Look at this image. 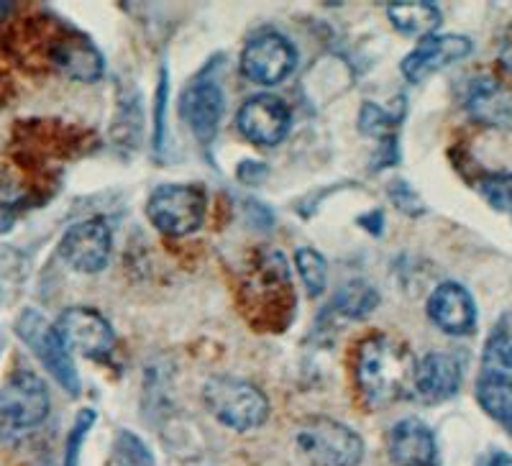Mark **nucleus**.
I'll return each mask as SVG.
<instances>
[{"label": "nucleus", "instance_id": "obj_1", "mask_svg": "<svg viewBox=\"0 0 512 466\" xmlns=\"http://www.w3.org/2000/svg\"><path fill=\"white\" fill-rule=\"evenodd\" d=\"M413 351L387 333L367 336L356 349V385L372 405H390L413 392Z\"/></svg>", "mask_w": 512, "mask_h": 466}, {"label": "nucleus", "instance_id": "obj_2", "mask_svg": "<svg viewBox=\"0 0 512 466\" xmlns=\"http://www.w3.org/2000/svg\"><path fill=\"white\" fill-rule=\"evenodd\" d=\"M203 400L213 418L231 431H254L269 418V400L249 379L216 374L203 387Z\"/></svg>", "mask_w": 512, "mask_h": 466}, {"label": "nucleus", "instance_id": "obj_3", "mask_svg": "<svg viewBox=\"0 0 512 466\" xmlns=\"http://www.w3.org/2000/svg\"><path fill=\"white\" fill-rule=\"evenodd\" d=\"M295 446L310 466H359L364 459V441L359 433L326 415L300 423Z\"/></svg>", "mask_w": 512, "mask_h": 466}, {"label": "nucleus", "instance_id": "obj_4", "mask_svg": "<svg viewBox=\"0 0 512 466\" xmlns=\"http://www.w3.org/2000/svg\"><path fill=\"white\" fill-rule=\"evenodd\" d=\"M18 338L34 351V356L44 364L49 374L57 379V385L62 387L67 395H77L80 392V377H77L75 362H72L70 349L64 346L62 336H59L57 326L49 323L39 310H24L16 321Z\"/></svg>", "mask_w": 512, "mask_h": 466}, {"label": "nucleus", "instance_id": "obj_5", "mask_svg": "<svg viewBox=\"0 0 512 466\" xmlns=\"http://www.w3.org/2000/svg\"><path fill=\"white\" fill-rule=\"evenodd\" d=\"M52 400L39 374L21 369L6 379L0 390V431L26 433L47 420Z\"/></svg>", "mask_w": 512, "mask_h": 466}, {"label": "nucleus", "instance_id": "obj_6", "mask_svg": "<svg viewBox=\"0 0 512 466\" xmlns=\"http://www.w3.org/2000/svg\"><path fill=\"white\" fill-rule=\"evenodd\" d=\"M208 213V198L198 185H162L146 203V216L167 236H190L200 231Z\"/></svg>", "mask_w": 512, "mask_h": 466}, {"label": "nucleus", "instance_id": "obj_7", "mask_svg": "<svg viewBox=\"0 0 512 466\" xmlns=\"http://www.w3.org/2000/svg\"><path fill=\"white\" fill-rule=\"evenodd\" d=\"M297 49L287 36L264 31L254 36L241 52V72L256 85H280L295 72Z\"/></svg>", "mask_w": 512, "mask_h": 466}, {"label": "nucleus", "instance_id": "obj_8", "mask_svg": "<svg viewBox=\"0 0 512 466\" xmlns=\"http://www.w3.org/2000/svg\"><path fill=\"white\" fill-rule=\"evenodd\" d=\"M113 233L103 218H88L67 228L59 241V257L82 274L103 272L111 262Z\"/></svg>", "mask_w": 512, "mask_h": 466}, {"label": "nucleus", "instance_id": "obj_9", "mask_svg": "<svg viewBox=\"0 0 512 466\" xmlns=\"http://www.w3.org/2000/svg\"><path fill=\"white\" fill-rule=\"evenodd\" d=\"M292 113L277 95H251L236 113V129L246 141L256 146H277L287 139Z\"/></svg>", "mask_w": 512, "mask_h": 466}, {"label": "nucleus", "instance_id": "obj_10", "mask_svg": "<svg viewBox=\"0 0 512 466\" xmlns=\"http://www.w3.org/2000/svg\"><path fill=\"white\" fill-rule=\"evenodd\" d=\"M54 326L67 349L88 359H105L116 349L113 326L93 308H67Z\"/></svg>", "mask_w": 512, "mask_h": 466}, {"label": "nucleus", "instance_id": "obj_11", "mask_svg": "<svg viewBox=\"0 0 512 466\" xmlns=\"http://www.w3.org/2000/svg\"><path fill=\"white\" fill-rule=\"evenodd\" d=\"M244 292L256 308L277 310V305H280L282 313H290V272H287L285 257H282L280 251H259L256 254L244 280Z\"/></svg>", "mask_w": 512, "mask_h": 466}, {"label": "nucleus", "instance_id": "obj_12", "mask_svg": "<svg viewBox=\"0 0 512 466\" xmlns=\"http://www.w3.org/2000/svg\"><path fill=\"white\" fill-rule=\"evenodd\" d=\"M474 44L469 36L461 34H433L420 39L418 47L402 59V75L405 80L418 85V82L428 80L431 75H436L443 67L454 65L459 59H466L472 54Z\"/></svg>", "mask_w": 512, "mask_h": 466}, {"label": "nucleus", "instance_id": "obj_13", "mask_svg": "<svg viewBox=\"0 0 512 466\" xmlns=\"http://www.w3.org/2000/svg\"><path fill=\"white\" fill-rule=\"evenodd\" d=\"M428 318L448 336H469L477 328V303L459 282H443L428 298Z\"/></svg>", "mask_w": 512, "mask_h": 466}, {"label": "nucleus", "instance_id": "obj_14", "mask_svg": "<svg viewBox=\"0 0 512 466\" xmlns=\"http://www.w3.org/2000/svg\"><path fill=\"white\" fill-rule=\"evenodd\" d=\"M461 362L446 351H431L415 367L413 392L420 402L436 405V402L451 400L461 387Z\"/></svg>", "mask_w": 512, "mask_h": 466}, {"label": "nucleus", "instance_id": "obj_15", "mask_svg": "<svg viewBox=\"0 0 512 466\" xmlns=\"http://www.w3.org/2000/svg\"><path fill=\"white\" fill-rule=\"evenodd\" d=\"M223 98L221 88L216 82H198V85H190V88L182 93L180 98V116L182 121L190 126L192 136L203 144L216 139L218 126H221L223 118Z\"/></svg>", "mask_w": 512, "mask_h": 466}, {"label": "nucleus", "instance_id": "obj_16", "mask_svg": "<svg viewBox=\"0 0 512 466\" xmlns=\"http://www.w3.org/2000/svg\"><path fill=\"white\" fill-rule=\"evenodd\" d=\"M387 451L395 466H436V436L420 418H405L395 423L387 441Z\"/></svg>", "mask_w": 512, "mask_h": 466}, {"label": "nucleus", "instance_id": "obj_17", "mask_svg": "<svg viewBox=\"0 0 512 466\" xmlns=\"http://www.w3.org/2000/svg\"><path fill=\"white\" fill-rule=\"evenodd\" d=\"M466 111L474 121L492 126V129H507L512 126V95L492 77H479L469 82L464 98Z\"/></svg>", "mask_w": 512, "mask_h": 466}, {"label": "nucleus", "instance_id": "obj_18", "mask_svg": "<svg viewBox=\"0 0 512 466\" xmlns=\"http://www.w3.org/2000/svg\"><path fill=\"white\" fill-rule=\"evenodd\" d=\"M54 65L80 82H93L103 75V57L88 39L59 41L54 49Z\"/></svg>", "mask_w": 512, "mask_h": 466}, {"label": "nucleus", "instance_id": "obj_19", "mask_svg": "<svg viewBox=\"0 0 512 466\" xmlns=\"http://www.w3.org/2000/svg\"><path fill=\"white\" fill-rule=\"evenodd\" d=\"M387 16H390L392 26L402 31L405 36H433V31L441 26L443 16L438 6L433 3H392L387 6Z\"/></svg>", "mask_w": 512, "mask_h": 466}, {"label": "nucleus", "instance_id": "obj_20", "mask_svg": "<svg viewBox=\"0 0 512 466\" xmlns=\"http://www.w3.org/2000/svg\"><path fill=\"white\" fill-rule=\"evenodd\" d=\"M477 400L489 418L512 431V379L482 374L477 379Z\"/></svg>", "mask_w": 512, "mask_h": 466}, {"label": "nucleus", "instance_id": "obj_21", "mask_svg": "<svg viewBox=\"0 0 512 466\" xmlns=\"http://www.w3.org/2000/svg\"><path fill=\"white\" fill-rule=\"evenodd\" d=\"M482 374L512 379V331L500 326L487 338L482 354Z\"/></svg>", "mask_w": 512, "mask_h": 466}, {"label": "nucleus", "instance_id": "obj_22", "mask_svg": "<svg viewBox=\"0 0 512 466\" xmlns=\"http://www.w3.org/2000/svg\"><path fill=\"white\" fill-rule=\"evenodd\" d=\"M377 305H379L377 290L361 280L349 282V285L336 295L338 313L349 315V318H364V315L372 313Z\"/></svg>", "mask_w": 512, "mask_h": 466}, {"label": "nucleus", "instance_id": "obj_23", "mask_svg": "<svg viewBox=\"0 0 512 466\" xmlns=\"http://www.w3.org/2000/svg\"><path fill=\"white\" fill-rule=\"evenodd\" d=\"M295 264H297V272H300V280H303L310 298H318L320 292L326 290V282H328L326 259L320 257L315 249H310V246H303V249H297Z\"/></svg>", "mask_w": 512, "mask_h": 466}, {"label": "nucleus", "instance_id": "obj_24", "mask_svg": "<svg viewBox=\"0 0 512 466\" xmlns=\"http://www.w3.org/2000/svg\"><path fill=\"white\" fill-rule=\"evenodd\" d=\"M479 193L497 213L512 216V175L510 172H492L479 180Z\"/></svg>", "mask_w": 512, "mask_h": 466}, {"label": "nucleus", "instance_id": "obj_25", "mask_svg": "<svg viewBox=\"0 0 512 466\" xmlns=\"http://www.w3.org/2000/svg\"><path fill=\"white\" fill-rule=\"evenodd\" d=\"M397 121H400V116H392L374 103H364L359 113V129L367 136H384L390 129H395Z\"/></svg>", "mask_w": 512, "mask_h": 466}, {"label": "nucleus", "instance_id": "obj_26", "mask_svg": "<svg viewBox=\"0 0 512 466\" xmlns=\"http://www.w3.org/2000/svg\"><path fill=\"white\" fill-rule=\"evenodd\" d=\"M95 420H98V415H95L93 410H80V415H77V420H75V426H72L70 441H67V456H64V466H77L80 446H82V441H85V436H88L90 428L95 426Z\"/></svg>", "mask_w": 512, "mask_h": 466}, {"label": "nucleus", "instance_id": "obj_27", "mask_svg": "<svg viewBox=\"0 0 512 466\" xmlns=\"http://www.w3.org/2000/svg\"><path fill=\"white\" fill-rule=\"evenodd\" d=\"M167 95H169V85H167V70H162V77H159V88H157V116H154V144L157 149H162L164 144V111H167Z\"/></svg>", "mask_w": 512, "mask_h": 466}, {"label": "nucleus", "instance_id": "obj_28", "mask_svg": "<svg viewBox=\"0 0 512 466\" xmlns=\"http://www.w3.org/2000/svg\"><path fill=\"white\" fill-rule=\"evenodd\" d=\"M390 195L392 200L400 205V210H405V213H410V216H420V213L425 210V205L420 203L418 195H415L405 182H397V185L390 190Z\"/></svg>", "mask_w": 512, "mask_h": 466}, {"label": "nucleus", "instance_id": "obj_29", "mask_svg": "<svg viewBox=\"0 0 512 466\" xmlns=\"http://www.w3.org/2000/svg\"><path fill=\"white\" fill-rule=\"evenodd\" d=\"M477 466H512V456L505 451H489L477 461Z\"/></svg>", "mask_w": 512, "mask_h": 466}, {"label": "nucleus", "instance_id": "obj_30", "mask_svg": "<svg viewBox=\"0 0 512 466\" xmlns=\"http://www.w3.org/2000/svg\"><path fill=\"white\" fill-rule=\"evenodd\" d=\"M13 223H16V213L8 205H0V233L11 231Z\"/></svg>", "mask_w": 512, "mask_h": 466}]
</instances>
